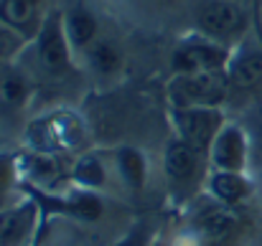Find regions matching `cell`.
Masks as SVG:
<instances>
[{
	"label": "cell",
	"mask_w": 262,
	"mask_h": 246,
	"mask_svg": "<svg viewBox=\"0 0 262 246\" xmlns=\"http://www.w3.org/2000/svg\"><path fill=\"white\" fill-rule=\"evenodd\" d=\"M227 91V79L219 71L183 74L176 82V94L188 104H216Z\"/></svg>",
	"instance_id": "obj_1"
},
{
	"label": "cell",
	"mask_w": 262,
	"mask_h": 246,
	"mask_svg": "<svg viewBox=\"0 0 262 246\" xmlns=\"http://www.w3.org/2000/svg\"><path fill=\"white\" fill-rule=\"evenodd\" d=\"M178 127H181L183 142H188L193 150H201L216 135L219 114L214 109H183L178 114Z\"/></svg>",
	"instance_id": "obj_2"
},
{
	"label": "cell",
	"mask_w": 262,
	"mask_h": 246,
	"mask_svg": "<svg viewBox=\"0 0 262 246\" xmlns=\"http://www.w3.org/2000/svg\"><path fill=\"white\" fill-rule=\"evenodd\" d=\"M199 23L209 33L229 36V33H237L245 26V15L229 0H211V3H204V8L199 13Z\"/></svg>",
	"instance_id": "obj_3"
},
{
	"label": "cell",
	"mask_w": 262,
	"mask_h": 246,
	"mask_svg": "<svg viewBox=\"0 0 262 246\" xmlns=\"http://www.w3.org/2000/svg\"><path fill=\"white\" fill-rule=\"evenodd\" d=\"M38 56H41V64L49 69V71H61L67 69L69 64V51H67V41H64V33H61V23L59 18H49L43 31H41V38H38Z\"/></svg>",
	"instance_id": "obj_4"
},
{
	"label": "cell",
	"mask_w": 262,
	"mask_h": 246,
	"mask_svg": "<svg viewBox=\"0 0 262 246\" xmlns=\"http://www.w3.org/2000/svg\"><path fill=\"white\" fill-rule=\"evenodd\" d=\"M224 54L214 46H188L181 48L173 59V66L181 74H201V71H219Z\"/></svg>",
	"instance_id": "obj_5"
},
{
	"label": "cell",
	"mask_w": 262,
	"mask_h": 246,
	"mask_svg": "<svg viewBox=\"0 0 262 246\" xmlns=\"http://www.w3.org/2000/svg\"><path fill=\"white\" fill-rule=\"evenodd\" d=\"M214 163L222 170H229V173H237L242 167V163H245V140H242V132L237 127H229L216 137Z\"/></svg>",
	"instance_id": "obj_6"
},
{
	"label": "cell",
	"mask_w": 262,
	"mask_h": 246,
	"mask_svg": "<svg viewBox=\"0 0 262 246\" xmlns=\"http://www.w3.org/2000/svg\"><path fill=\"white\" fill-rule=\"evenodd\" d=\"M196 150L188 142H173L166 150V173L176 180H188L196 173Z\"/></svg>",
	"instance_id": "obj_7"
},
{
	"label": "cell",
	"mask_w": 262,
	"mask_h": 246,
	"mask_svg": "<svg viewBox=\"0 0 262 246\" xmlns=\"http://www.w3.org/2000/svg\"><path fill=\"white\" fill-rule=\"evenodd\" d=\"M31 226V211L28 208H13L0 216V246L18 244Z\"/></svg>",
	"instance_id": "obj_8"
},
{
	"label": "cell",
	"mask_w": 262,
	"mask_h": 246,
	"mask_svg": "<svg viewBox=\"0 0 262 246\" xmlns=\"http://www.w3.org/2000/svg\"><path fill=\"white\" fill-rule=\"evenodd\" d=\"M211 190H214L222 201H227V203H237V201H242V198L250 193V185H247L237 173L224 170V173L214 175V180H211Z\"/></svg>",
	"instance_id": "obj_9"
},
{
	"label": "cell",
	"mask_w": 262,
	"mask_h": 246,
	"mask_svg": "<svg viewBox=\"0 0 262 246\" xmlns=\"http://www.w3.org/2000/svg\"><path fill=\"white\" fill-rule=\"evenodd\" d=\"M262 82V54H247L242 56L232 69V84L239 89H250Z\"/></svg>",
	"instance_id": "obj_10"
},
{
	"label": "cell",
	"mask_w": 262,
	"mask_h": 246,
	"mask_svg": "<svg viewBox=\"0 0 262 246\" xmlns=\"http://www.w3.org/2000/svg\"><path fill=\"white\" fill-rule=\"evenodd\" d=\"M38 3L41 0H3L0 3V15L10 26L23 28V26L33 23V18L38 13Z\"/></svg>",
	"instance_id": "obj_11"
},
{
	"label": "cell",
	"mask_w": 262,
	"mask_h": 246,
	"mask_svg": "<svg viewBox=\"0 0 262 246\" xmlns=\"http://www.w3.org/2000/svg\"><path fill=\"white\" fill-rule=\"evenodd\" d=\"M67 28H69V36H72V41H74L77 46H87L89 41L94 38L97 23H94V18L89 15L87 10H74V13L69 15Z\"/></svg>",
	"instance_id": "obj_12"
},
{
	"label": "cell",
	"mask_w": 262,
	"mask_h": 246,
	"mask_svg": "<svg viewBox=\"0 0 262 246\" xmlns=\"http://www.w3.org/2000/svg\"><path fill=\"white\" fill-rule=\"evenodd\" d=\"M201 229L209 239H227L234 231V218L227 211H209L201 216Z\"/></svg>",
	"instance_id": "obj_13"
},
{
	"label": "cell",
	"mask_w": 262,
	"mask_h": 246,
	"mask_svg": "<svg viewBox=\"0 0 262 246\" xmlns=\"http://www.w3.org/2000/svg\"><path fill=\"white\" fill-rule=\"evenodd\" d=\"M120 170H122V175H125L127 183H133L135 188L143 185V178H145V163H143V158H140L135 150L127 147V150L120 153Z\"/></svg>",
	"instance_id": "obj_14"
},
{
	"label": "cell",
	"mask_w": 262,
	"mask_h": 246,
	"mask_svg": "<svg viewBox=\"0 0 262 246\" xmlns=\"http://www.w3.org/2000/svg\"><path fill=\"white\" fill-rule=\"evenodd\" d=\"M92 61H94V66H97L102 74H110V71L117 69L120 54H117V48H115L112 43H97L94 51H92Z\"/></svg>",
	"instance_id": "obj_15"
},
{
	"label": "cell",
	"mask_w": 262,
	"mask_h": 246,
	"mask_svg": "<svg viewBox=\"0 0 262 246\" xmlns=\"http://www.w3.org/2000/svg\"><path fill=\"white\" fill-rule=\"evenodd\" d=\"M0 99L5 102V104H20L23 99H26V84L20 77H5L3 82H0Z\"/></svg>",
	"instance_id": "obj_16"
},
{
	"label": "cell",
	"mask_w": 262,
	"mask_h": 246,
	"mask_svg": "<svg viewBox=\"0 0 262 246\" xmlns=\"http://www.w3.org/2000/svg\"><path fill=\"white\" fill-rule=\"evenodd\" d=\"M74 175H77V180H79V183H84V185H99V183H102V178H104L102 165L97 163L94 158H82V160L77 163Z\"/></svg>",
	"instance_id": "obj_17"
},
{
	"label": "cell",
	"mask_w": 262,
	"mask_h": 246,
	"mask_svg": "<svg viewBox=\"0 0 262 246\" xmlns=\"http://www.w3.org/2000/svg\"><path fill=\"white\" fill-rule=\"evenodd\" d=\"M77 211H79L82 216H89V218H94V216L99 213V203H97L94 198H82V201L77 203Z\"/></svg>",
	"instance_id": "obj_18"
},
{
	"label": "cell",
	"mask_w": 262,
	"mask_h": 246,
	"mask_svg": "<svg viewBox=\"0 0 262 246\" xmlns=\"http://www.w3.org/2000/svg\"><path fill=\"white\" fill-rule=\"evenodd\" d=\"M33 167H36L33 173H36L38 178H51V175H54V170H56V165L51 163L49 158H38V160H36V165H33Z\"/></svg>",
	"instance_id": "obj_19"
},
{
	"label": "cell",
	"mask_w": 262,
	"mask_h": 246,
	"mask_svg": "<svg viewBox=\"0 0 262 246\" xmlns=\"http://www.w3.org/2000/svg\"><path fill=\"white\" fill-rule=\"evenodd\" d=\"M5 185H8V160L0 158V193L5 190Z\"/></svg>",
	"instance_id": "obj_20"
},
{
	"label": "cell",
	"mask_w": 262,
	"mask_h": 246,
	"mask_svg": "<svg viewBox=\"0 0 262 246\" xmlns=\"http://www.w3.org/2000/svg\"><path fill=\"white\" fill-rule=\"evenodd\" d=\"M122 246H143V241H140V239L135 236V239H130V241H125V244H122Z\"/></svg>",
	"instance_id": "obj_21"
},
{
	"label": "cell",
	"mask_w": 262,
	"mask_h": 246,
	"mask_svg": "<svg viewBox=\"0 0 262 246\" xmlns=\"http://www.w3.org/2000/svg\"><path fill=\"white\" fill-rule=\"evenodd\" d=\"M3 48H5V38H3V33H0V54H3Z\"/></svg>",
	"instance_id": "obj_22"
}]
</instances>
